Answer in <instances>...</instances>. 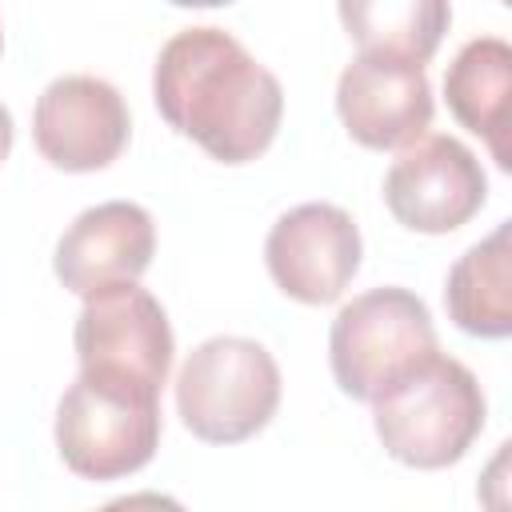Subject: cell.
<instances>
[{
    "instance_id": "1",
    "label": "cell",
    "mask_w": 512,
    "mask_h": 512,
    "mask_svg": "<svg viewBox=\"0 0 512 512\" xmlns=\"http://www.w3.org/2000/svg\"><path fill=\"white\" fill-rule=\"evenodd\" d=\"M152 100L168 128L220 164H248L276 140L280 80L224 28L176 32L152 68Z\"/></svg>"
},
{
    "instance_id": "2",
    "label": "cell",
    "mask_w": 512,
    "mask_h": 512,
    "mask_svg": "<svg viewBox=\"0 0 512 512\" xmlns=\"http://www.w3.org/2000/svg\"><path fill=\"white\" fill-rule=\"evenodd\" d=\"M484 416L480 380L440 348L372 400V424L384 452L424 472L456 464L484 432Z\"/></svg>"
},
{
    "instance_id": "3",
    "label": "cell",
    "mask_w": 512,
    "mask_h": 512,
    "mask_svg": "<svg viewBox=\"0 0 512 512\" xmlns=\"http://www.w3.org/2000/svg\"><path fill=\"white\" fill-rule=\"evenodd\" d=\"M56 448L84 480H124L160 448V388L80 368L56 404Z\"/></svg>"
},
{
    "instance_id": "4",
    "label": "cell",
    "mask_w": 512,
    "mask_h": 512,
    "mask_svg": "<svg viewBox=\"0 0 512 512\" xmlns=\"http://www.w3.org/2000/svg\"><path fill=\"white\" fill-rule=\"evenodd\" d=\"M280 408L272 352L244 336H212L188 352L176 376V412L204 444L252 440Z\"/></svg>"
},
{
    "instance_id": "5",
    "label": "cell",
    "mask_w": 512,
    "mask_h": 512,
    "mask_svg": "<svg viewBox=\"0 0 512 512\" xmlns=\"http://www.w3.org/2000/svg\"><path fill=\"white\" fill-rule=\"evenodd\" d=\"M436 328L428 304L408 288H372L352 296L328 332V364L344 396L372 404L396 376L432 356Z\"/></svg>"
},
{
    "instance_id": "6",
    "label": "cell",
    "mask_w": 512,
    "mask_h": 512,
    "mask_svg": "<svg viewBox=\"0 0 512 512\" xmlns=\"http://www.w3.org/2000/svg\"><path fill=\"white\" fill-rule=\"evenodd\" d=\"M488 200V176L456 136H416L384 176V204L396 224L444 236L468 224Z\"/></svg>"
},
{
    "instance_id": "7",
    "label": "cell",
    "mask_w": 512,
    "mask_h": 512,
    "mask_svg": "<svg viewBox=\"0 0 512 512\" xmlns=\"http://www.w3.org/2000/svg\"><path fill=\"white\" fill-rule=\"evenodd\" d=\"M72 344H76L80 368L128 376L148 388H164L172 372V352H176L168 312L136 280L108 284L84 296Z\"/></svg>"
},
{
    "instance_id": "8",
    "label": "cell",
    "mask_w": 512,
    "mask_h": 512,
    "mask_svg": "<svg viewBox=\"0 0 512 512\" xmlns=\"http://www.w3.org/2000/svg\"><path fill=\"white\" fill-rule=\"evenodd\" d=\"M360 228L336 204H300L284 212L268 240L264 264L276 288L300 304H332L360 272Z\"/></svg>"
},
{
    "instance_id": "9",
    "label": "cell",
    "mask_w": 512,
    "mask_h": 512,
    "mask_svg": "<svg viewBox=\"0 0 512 512\" xmlns=\"http://www.w3.org/2000/svg\"><path fill=\"white\" fill-rule=\"evenodd\" d=\"M132 120L124 96L100 76H60L32 108L36 152L60 172H100L128 144Z\"/></svg>"
},
{
    "instance_id": "10",
    "label": "cell",
    "mask_w": 512,
    "mask_h": 512,
    "mask_svg": "<svg viewBox=\"0 0 512 512\" xmlns=\"http://www.w3.org/2000/svg\"><path fill=\"white\" fill-rule=\"evenodd\" d=\"M336 112L356 144L372 152H392L428 132L432 88L420 64L360 52L340 72Z\"/></svg>"
},
{
    "instance_id": "11",
    "label": "cell",
    "mask_w": 512,
    "mask_h": 512,
    "mask_svg": "<svg viewBox=\"0 0 512 512\" xmlns=\"http://www.w3.org/2000/svg\"><path fill=\"white\" fill-rule=\"evenodd\" d=\"M152 256H156V224L148 208L132 200H104L96 208H84L64 228L52 268L68 292L92 296L108 284L140 280Z\"/></svg>"
},
{
    "instance_id": "12",
    "label": "cell",
    "mask_w": 512,
    "mask_h": 512,
    "mask_svg": "<svg viewBox=\"0 0 512 512\" xmlns=\"http://www.w3.org/2000/svg\"><path fill=\"white\" fill-rule=\"evenodd\" d=\"M508 88H512V48L500 36L468 40L444 72L448 112L488 144L492 160L504 172L512 168V156H508Z\"/></svg>"
},
{
    "instance_id": "13",
    "label": "cell",
    "mask_w": 512,
    "mask_h": 512,
    "mask_svg": "<svg viewBox=\"0 0 512 512\" xmlns=\"http://www.w3.org/2000/svg\"><path fill=\"white\" fill-rule=\"evenodd\" d=\"M348 40L368 56L428 64L452 24L448 0H336Z\"/></svg>"
},
{
    "instance_id": "14",
    "label": "cell",
    "mask_w": 512,
    "mask_h": 512,
    "mask_svg": "<svg viewBox=\"0 0 512 512\" xmlns=\"http://www.w3.org/2000/svg\"><path fill=\"white\" fill-rule=\"evenodd\" d=\"M508 224L472 244L448 272L444 304L460 332L480 340H504L512 332V268Z\"/></svg>"
},
{
    "instance_id": "15",
    "label": "cell",
    "mask_w": 512,
    "mask_h": 512,
    "mask_svg": "<svg viewBox=\"0 0 512 512\" xmlns=\"http://www.w3.org/2000/svg\"><path fill=\"white\" fill-rule=\"evenodd\" d=\"M12 136H16V128H12V112L0 104V164H4L8 152H12Z\"/></svg>"
},
{
    "instance_id": "16",
    "label": "cell",
    "mask_w": 512,
    "mask_h": 512,
    "mask_svg": "<svg viewBox=\"0 0 512 512\" xmlns=\"http://www.w3.org/2000/svg\"><path fill=\"white\" fill-rule=\"evenodd\" d=\"M168 4H176V8H224L232 0H168Z\"/></svg>"
},
{
    "instance_id": "17",
    "label": "cell",
    "mask_w": 512,
    "mask_h": 512,
    "mask_svg": "<svg viewBox=\"0 0 512 512\" xmlns=\"http://www.w3.org/2000/svg\"><path fill=\"white\" fill-rule=\"evenodd\" d=\"M0 48H4V36H0Z\"/></svg>"
}]
</instances>
